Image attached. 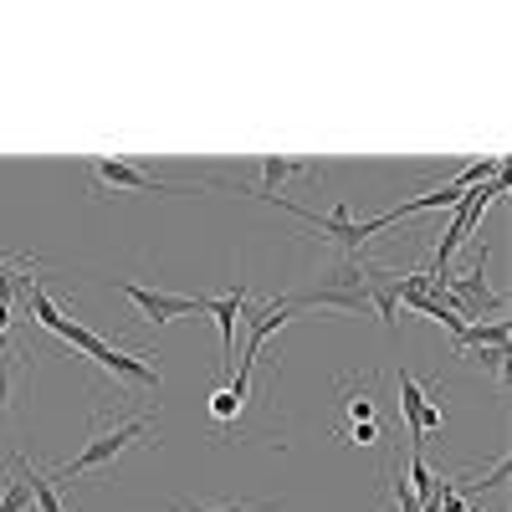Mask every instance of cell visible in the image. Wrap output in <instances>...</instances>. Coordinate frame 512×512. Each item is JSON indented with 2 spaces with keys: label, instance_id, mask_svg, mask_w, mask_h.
<instances>
[{
  "label": "cell",
  "instance_id": "6da1fadb",
  "mask_svg": "<svg viewBox=\"0 0 512 512\" xmlns=\"http://www.w3.org/2000/svg\"><path fill=\"white\" fill-rule=\"evenodd\" d=\"M154 431V415H134V420H118L113 431H93V441L82 446L72 461H62L57 472H47L52 482H72V477H88V472H103V466H113L128 446H139L144 436Z\"/></svg>",
  "mask_w": 512,
  "mask_h": 512
},
{
  "label": "cell",
  "instance_id": "7a4b0ae2",
  "mask_svg": "<svg viewBox=\"0 0 512 512\" xmlns=\"http://www.w3.org/2000/svg\"><path fill=\"white\" fill-rule=\"evenodd\" d=\"M507 195V180L497 175V180H487V185H472V190H466L451 210H456V216H451V226H446V236H441V246H436V256H431V267H425V272H451V256L466 246V241H472V231L482 226V216H487V210L497 205Z\"/></svg>",
  "mask_w": 512,
  "mask_h": 512
},
{
  "label": "cell",
  "instance_id": "3957f363",
  "mask_svg": "<svg viewBox=\"0 0 512 512\" xmlns=\"http://www.w3.org/2000/svg\"><path fill=\"white\" fill-rule=\"evenodd\" d=\"M118 292L139 308L144 323H175L185 313H205L210 308L205 292H195V297L190 292H159V287H144V282H118Z\"/></svg>",
  "mask_w": 512,
  "mask_h": 512
},
{
  "label": "cell",
  "instance_id": "277c9868",
  "mask_svg": "<svg viewBox=\"0 0 512 512\" xmlns=\"http://www.w3.org/2000/svg\"><path fill=\"white\" fill-rule=\"evenodd\" d=\"M88 175H93V195H103L108 185H118V190H154V195H180L185 190V185L159 180L154 169L128 164V159H98V164H88Z\"/></svg>",
  "mask_w": 512,
  "mask_h": 512
},
{
  "label": "cell",
  "instance_id": "5b68a950",
  "mask_svg": "<svg viewBox=\"0 0 512 512\" xmlns=\"http://www.w3.org/2000/svg\"><path fill=\"white\" fill-rule=\"evenodd\" d=\"M246 297H251V282H236V292L210 297V308H205L221 328V374H231V359H236V318L246 313Z\"/></svg>",
  "mask_w": 512,
  "mask_h": 512
},
{
  "label": "cell",
  "instance_id": "8992f818",
  "mask_svg": "<svg viewBox=\"0 0 512 512\" xmlns=\"http://www.w3.org/2000/svg\"><path fill=\"white\" fill-rule=\"evenodd\" d=\"M507 338H512L507 318H492V323H466V328H461V338H451V354L461 359L466 349H507Z\"/></svg>",
  "mask_w": 512,
  "mask_h": 512
},
{
  "label": "cell",
  "instance_id": "52a82bcc",
  "mask_svg": "<svg viewBox=\"0 0 512 512\" xmlns=\"http://www.w3.org/2000/svg\"><path fill=\"white\" fill-rule=\"evenodd\" d=\"M21 482L31 487V502H36L41 512H67V507H62V492H57V482H52L47 472H36L31 461H21Z\"/></svg>",
  "mask_w": 512,
  "mask_h": 512
},
{
  "label": "cell",
  "instance_id": "ba28073f",
  "mask_svg": "<svg viewBox=\"0 0 512 512\" xmlns=\"http://www.w3.org/2000/svg\"><path fill=\"white\" fill-rule=\"evenodd\" d=\"M297 175H313V164H303V159H262V195H277V185L282 180H297Z\"/></svg>",
  "mask_w": 512,
  "mask_h": 512
},
{
  "label": "cell",
  "instance_id": "9c48e42d",
  "mask_svg": "<svg viewBox=\"0 0 512 512\" xmlns=\"http://www.w3.org/2000/svg\"><path fill=\"white\" fill-rule=\"evenodd\" d=\"M461 359H472V364L487 369L492 379H507V349H466Z\"/></svg>",
  "mask_w": 512,
  "mask_h": 512
},
{
  "label": "cell",
  "instance_id": "30bf717a",
  "mask_svg": "<svg viewBox=\"0 0 512 512\" xmlns=\"http://www.w3.org/2000/svg\"><path fill=\"white\" fill-rule=\"evenodd\" d=\"M241 405H246V400H236V395L226 390V384H221V390L210 395V420H216V425H231V420L241 415Z\"/></svg>",
  "mask_w": 512,
  "mask_h": 512
},
{
  "label": "cell",
  "instance_id": "8fae6325",
  "mask_svg": "<svg viewBox=\"0 0 512 512\" xmlns=\"http://www.w3.org/2000/svg\"><path fill=\"white\" fill-rule=\"evenodd\" d=\"M169 512H272V502H221V507H205V502H175Z\"/></svg>",
  "mask_w": 512,
  "mask_h": 512
},
{
  "label": "cell",
  "instance_id": "7c38bea8",
  "mask_svg": "<svg viewBox=\"0 0 512 512\" xmlns=\"http://www.w3.org/2000/svg\"><path fill=\"white\" fill-rule=\"evenodd\" d=\"M31 507V487L26 482H6L0 487V512H26Z\"/></svg>",
  "mask_w": 512,
  "mask_h": 512
},
{
  "label": "cell",
  "instance_id": "4fadbf2b",
  "mask_svg": "<svg viewBox=\"0 0 512 512\" xmlns=\"http://www.w3.org/2000/svg\"><path fill=\"white\" fill-rule=\"evenodd\" d=\"M344 410H349V420H354V425H364V420H374V400H369V390H349V400H344Z\"/></svg>",
  "mask_w": 512,
  "mask_h": 512
},
{
  "label": "cell",
  "instance_id": "5bb4252c",
  "mask_svg": "<svg viewBox=\"0 0 512 512\" xmlns=\"http://www.w3.org/2000/svg\"><path fill=\"white\" fill-rule=\"evenodd\" d=\"M344 441H354V446H369V441H379V420H364V425H354V431H349Z\"/></svg>",
  "mask_w": 512,
  "mask_h": 512
},
{
  "label": "cell",
  "instance_id": "9a60e30c",
  "mask_svg": "<svg viewBox=\"0 0 512 512\" xmlns=\"http://www.w3.org/2000/svg\"><path fill=\"white\" fill-rule=\"evenodd\" d=\"M6 328H11V303L0 297V338H6Z\"/></svg>",
  "mask_w": 512,
  "mask_h": 512
},
{
  "label": "cell",
  "instance_id": "2e32d148",
  "mask_svg": "<svg viewBox=\"0 0 512 512\" xmlns=\"http://www.w3.org/2000/svg\"><path fill=\"white\" fill-rule=\"evenodd\" d=\"M6 482H11V477H0V487H6Z\"/></svg>",
  "mask_w": 512,
  "mask_h": 512
}]
</instances>
